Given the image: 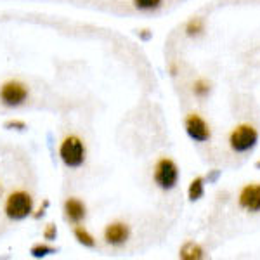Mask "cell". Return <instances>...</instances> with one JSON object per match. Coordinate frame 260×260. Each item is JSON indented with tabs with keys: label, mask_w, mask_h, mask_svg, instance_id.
<instances>
[{
	"label": "cell",
	"mask_w": 260,
	"mask_h": 260,
	"mask_svg": "<svg viewBox=\"0 0 260 260\" xmlns=\"http://www.w3.org/2000/svg\"><path fill=\"white\" fill-rule=\"evenodd\" d=\"M59 158L68 169H80L85 163L87 148L78 136H68L59 144Z\"/></svg>",
	"instance_id": "cell-1"
},
{
	"label": "cell",
	"mask_w": 260,
	"mask_h": 260,
	"mask_svg": "<svg viewBox=\"0 0 260 260\" xmlns=\"http://www.w3.org/2000/svg\"><path fill=\"white\" fill-rule=\"evenodd\" d=\"M7 219L11 220H24L33 213V198L26 191H12L4 205Z\"/></svg>",
	"instance_id": "cell-2"
},
{
	"label": "cell",
	"mask_w": 260,
	"mask_h": 260,
	"mask_svg": "<svg viewBox=\"0 0 260 260\" xmlns=\"http://www.w3.org/2000/svg\"><path fill=\"white\" fill-rule=\"evenodd\" d=\"M258 142V132L253 125L250 123H241L231 132L229 136V146L234 153H248L257 146Z\"/></svg>",
	"instance_id": "cell-3"
},
{
	"label": "cell",
	"mask_w": 260,
	"mask_h": 260,
	"mask_svg": "<svg viewBox=\"0 0 260 260\" xmlns=\"http://www.w3.org/2000/svg\"><path fill=\"white\" fill-rule=\"evenodd\" d=\"M153 180L160 189L172 191L179 182V167L170 158H160L154 165Z\"/></svg>",
	"instance_id": "cell-4"
},
{
	"label": "cell",
	"mask_w": 260,
	"mask_h": 260,
	"mask_svg": "<svg viewBox=\"0 0 260 260\" xmlns=\"http://www.w3.org/2000/svg\"><path fill=\"white\" fill-rule=\"evenodd\" d=\"M28 87L23 82L11 80L0 87V103L7 108H19L28 101Z\"/></svg>",
	"instance_id": "cell-5"
},
{
	"label": "cell",
	"mask_w": 260,
	"mask_h": 260,
	"mask_svg": "<svg viewBox=\"0 0 260 260\" xmlns=\"http://www.w3.org/2000/svg\"><path fill=\"white\" fill-rule=\"evenodd\" d=\"M184 127H186V134L189 136V139L194 142H207L212 137L210 127L198 113H189L184 121Z\"/></svg>",
	"instance_id": "cell-6"
},
{
	"label": "cell",
	"mask_w": 260,
	"mask_h": 260,
	"mask_svg": "<svg viewBox=\"0 0 260 260\" xmlns=\"http://www.w3.org/2000/svg\"><path fill=\"white\" fill-rule=\"evenodd\" d=\"M238 203H240V207L246 212H251V213L260 212V184L257 182L246 184L240 192Z\"/></svg>",
	"instance_id": "cell-7"
},
{
	"label": "cell",
	"mask_w": 260,
	"mask_h": 260,
	"mask_svg": "<svg viewBox=\"0 0 260 260\" xmlns=\"http://www.w3.org/2000/svg\"><path fill=\"white\" fill-rule=\"evenodd\" d=\"M130 238V225L125 222H111L104 229V241L111 246H121Z\"/></svg>",
	"instance_id": "cell-8"
},
{
	"label": "cell",
	"mask_w": 260,
	"mask_h": 260,
	"mask_svg": "<svg viewBox=\"0 0 260 260\" xmlns=\"http://www.w3.org/2000/svg\"><path fill=\"white\" fill-rule=\"evenodd\" d=\"M64 215L73 224H80L87 215L85 203L78 198H68L64 201Z\"/></svg>",
	"instance_id": "cell-9"
},
{
	"label": "cell",
	"mask_w": 260,
	"mask_h": 260,
	"mask_svg": "<svg viewBox=\"0 0 260 260\" xmlns=\"http://www.w3.org/2000/svg\"><path fill=\"white\" fill-rule=\"evenodd\" d=\"M179 257L184 260H200L205 257L203 248L194 241H186L179 250Z\"/></svg>",
	"instance_id": "cell-10"
},
{
	"label": "cell",
	"mask_w": 260,
	"mask_h": 260,
	"mask_svg": "<svg viewBox=\"0 0 260 260\" xmlns=\"http://www.w3.org/2000/svg\"><path fill=\"white\" fill-rule=\"evenodd\" d=\"M203 194H205V179L194 177L191 180L189 187H187V198H189V201H198L203 198Z\"/></svg>",
	"instance_id": "cell-11"
},
{
	"label": "cell",
	"mask_w": 260,
	"mask_h": 260,
	"mask_svg": "<svg viewBox=\"0 0 260 260\" xmlns=\"http://www.w3.org/2000/svg\"><path fill=\"white\" fill-rule=\"evenodd\" d=\"M73 234H75V240L80 243V245L87 246V248H94L95 246V238L92 236V234L83 228V225H80V224L75 225Z\"/></svg>",
	"instance_id": "cell-12"
},
{
	"label": "cell",
	"mask_w": 260,
	"mask_h": 260,
	"mask_svg": "<svg viewBox=\"0 0 260 260\" xmlns=\"http://www.w3.org/2000/svg\"><path fill=\"white\" fill-rule=\"evenodd\" d=\"M30 253L33 258H45V257H49V255L56 253V248L47 245V243H37V245L31 246Z\"/></svg>",
	"instance_id": "cell-13"
},
{
	"label": "cell",
	"mask_w": 260,
	"mask_h": 260,
	"mask_svg": "<svg viewBox=\"0 0 260 260\" xmlns=\"http://www.w3.org/2000/svg\"><path fill=\"white\" fill-rule=\"evenodd\" d=\"M205 31V21L201 18H192L186 24V35L187 37H198Z\"/></svg>",
	"instance_id": "cell-14"
},
{
	"label": "cell",
	"mask_w": 260,
	"mask_h": 260,
	"mask_svg": "<svg viewBox=\"0 0 260 260\" xmlns=\"http://www.w3.org/2000/svg\"><path fill=\"white\" fill-rule=\"evenodd\" d=\"M192 92H194L196 98H207L210 94V83H208L205 78H198L194 83H192Z\"/></svg>",
	"instance_id": "cell-15"
},
{
	"label": "cell",
	"mask_w": 260,
	"mask_h": 260,
	"mask_svg": "<svg viewBox=\"0 0 260 260\" xmlns=\"http://www.w3.org/2000/svg\"><path fill=\"white\" fill-rule=\"evenodd\" d=\"M132 2L139 11H156L163 4V0H132Z\"/></svg>",
	"instance_id": "cell-16"
},
{
	"label": "cell",
	"mask_w": 260,
	"mask_h": 260,
	"mask_svg": "<svg viewBox=\"0 0 260 260\" xmlns=\"http://www.w3.org/2000/svg\"><path fill=\"white\" fill-rule=\"evenodd\" d=\"M56 236H57V228L54 224H47L45 225V229H44V238L47 241H52V240H56Z\"/></svg>",
	"instance_id": "cell-17"
},
{
	"label": "cell",
	"mask_w": 260,
	"mask_h": 260,
	"mask_svg": "<svg viewBox=\"0 0 260 260\" xmlns=\"http://www.w3.org/2000/svg\"><path fill=\"white\" fill-rule=\"evenodd\" d=\"M6 128H11V130H24L26 128V123L21 120H9L6 121Z\"/></svg>",
	"instance_id": "cell-18"
},
{
	"label": "cell",
	"mask_w": 260,
	"mask_h": 260,
	"mask_svg": "<svg viewBox=\"0 0 260 260\" xmlns=\"http://www.w3.org/2000/svg\"><path fill=\"white\" fill-rule=\"evenodd\" d=\"M217 175H219V172H213L210 177H208V180H215V179H217Z\"/></svg>",
	"instance_id": "cell-19"
},
{
	"label": "cell",
	"mask_w": 260,
	"mask_h": 260,
	"mask_svg": "<svg viewBox=\"0 0 260 260\" xmlns=\"http://www.w3.org/2000/svg\"><path fill=\"white\" fill-rule=\"evenodd\" d=\"M255 167H257V169H260V160H258L257 163H255Z\"/></svg>",
	"instance_id": "cell-20"
},
{
	"label": "cell",
	"mask_w": 260,
	"mask_h": 260,
	"mask_svg": "<svg viewBox=\"0 0 260 260\" xmlns=\"http://www.w3.org/2000/svg\"><path fill=\"white\" fill-rule=\"evenodd\" d=\"M0 194H2V187H0Z\"/></svg>",
	"instance_id": "cell-21"
}]
</instances>
